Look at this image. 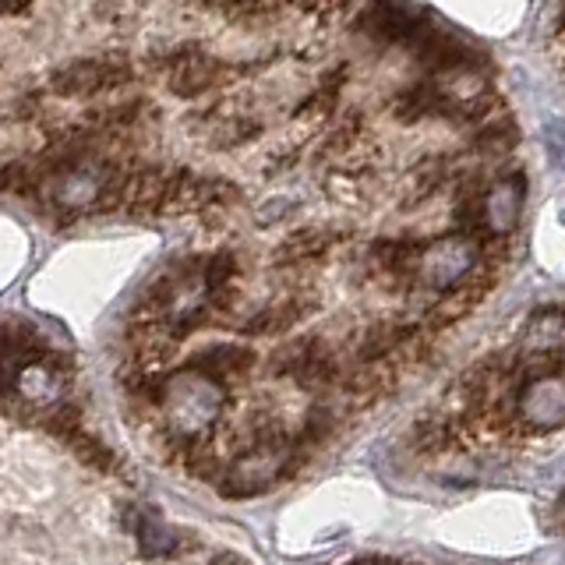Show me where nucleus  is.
Instances as JSON below:
<instances>
[{
	"instance_id": "f257e3e1",
	"label": "nucleus",
	"mask_w": 565,
	"mask_h": 565,
	"mask_svg": "<svg viewBox=\"0 0 565 565\" xmlns=\"http://www.w3.org/2000/svg\"><path fill=\"white\" fill-rule=\"evenodd\" d=\"M223 385L220 379L205 375L199 367L177 371L167 382L163 414L170 417V431L181 435H205V428H216L223 414Z\"/></svg>"
},
{
	"instance_id": "f03ea898",
	"label": "nucleus",
	"mask_w": 565,
	"mask_h": 565,
	"mask_svg": "<svg viewBox=\"0 0 565 565\" xmlns=\"http://www.w3.org/2000/svg\"><path fill=\"white\" fill-rule=\"evenodd\" d=\"M477 265H481V241L473 234H463V230H452V234L438 237L424 247L417 282L441 294V290L456 287V282L467 273H473Z\"/></svg>"
},
{
	"instance_id": "7ed1b4c3",
	"label": "nucleus",
	"mask_w": 565,
	"mask_h": 565,
	"mask_svg": "<svg viewBox=\"0 0 565 565\" xmlns=\"http://www.w3.org/2000/svg\"><path fill=\"white\" fill-rule=\"evenodd\" d=\"M131 64L120 57H88V61H71L61 71H53L50 93L64 99H93L99 93H110L131 82Z\"/></svg>"
},
{
	"instance_id": "20e7f679",
	"label": "nucleus",
	"mask_w": 565,
	"mask_h": 565,
	"mask_svg": "<svg viewBox=\"0 0 565 565\" xmlns=\"http://www.w3.org/2000/svg\"><path fill=\"white\" fill-rule=\"evenodd\" d=\"M358 32L388 46L414 50L424 35H428V25H424L420 14L414 8H406L403 0H371L358 18Z\"/></svg>"
},
{
	"instance_id": "39448f33",
	"label": "nucleus",
	"mask_w": 565,
	"mask_h": 565,
	"mask_svg": "<svg viewBox=\"0 0 565 565\" xmlns=\"http://www.w3.org/2000/svg\"><path fill=\"white\" fill-rule=\"evenodd\" d=\"M512 420L530 431H555L565 424V375L530 379L516 393V414Z\"/></svg>"
},
{
	"instance_id": "423d86ee",
	"label": "nucleus",
	"mask_w": 565,
	"mask_h": 565,
	"mask_svg": "<svg viewBox=\"0 0 565 565\" xmlns=\"http://www.w3.org/2000/svg\"><path fill=\"white\" fill-rule=\"evenodd\" d=\"M523 194H526V177L520 170L512 173H494V181L484 194V230L481 234H512L523 212ZM477 234V237H481Z\"/></svg>"
},
{
	"instance_id": "0eeeda50",
	"label": "nucleus",
	"mask_w": 565,
	"mask_h": 565,
	"mask_svg": "<svg viewBox=\"0 0 565 565\" xmlns=\"http://www.w3.org/2000/svg\"><path fill=\"white\" fill-rule=\"evenodd\" d=\"M393 117L399 124H417V120H449L456 110V99L449 96V88L438 78L420 82V85H406L393 96Z\"/></svg>"
},
{
	"instance_id": "6e6552de",
	"label": "nucleus",
	"mask_w": 565,
	"mask_h": 565,
	"mask_svg": "<svg viewBox=\"0 0 565 565\" xmlns=\"http://www.w3.org/2000/svg\"><path fill=\"white\" fill-rule=\"evenodd\" d=\"M347 234H332L329 226H305L282 237V244L273 252L276 269H308V265L322 262L335 244Z\"/></svg>"
},
{
	"instance_id": "1a4fd4ad",
	"label": "nucleus",
	"mask_w": 565,
	"mask_h": 565,
	"mask_svg": "<svg viewBox=\"0 0 565 565\" xmlns=\"http://www.w3.org/2000/svg\"><path fill=\"white\" fill-rule=\"evenodd\" d=\"M315 305H318V300L308 297V294H290V297L276 300V305L258 308L252 318H244V322H241V335H252V340L279 335V332H287L290 326H297L300 318H305Z\"/></svg>"
},
{
	"instance_id": "9d476101",
	"label": "nucleus",
	"mask_w": 565,
	"mask_h": 565,
	"mask_svg": "<svg viewBox=\"0 0 565 565\" xmlns=\"http://www.w3.org/2000/svg\"><path fill=\"white\" fill-rule=\"evenodd\" d=\"M124 523L138 541V552L146 558H173V530L159 520V512L152 505H128L124 512Z\"/></svg>"
},
{
	"instance_id": "9b49d317",
	"label": "nucleus",
	"mask_w": 565,
	"mask_h": 565,
	"mask_svg": "<svg viewBox=\"0 0 565 565\" xmlns=\"http://www.w3.org/2000/svg\"><path fill=\"white\" fill-rule=\"evenodd\" d=\"M255 350L244 347V343H223V347H209L202 350L199 358H191L188 367H199L205 375L220 379V382H230V379H241L247 371L255 367Z\"/></svg>"
},
{
	"instance_id": "f8f14e48",
	"label": "nucleus",
	"mask_w": 565,
	"mask_h": 565,
	"mask_svg": "<svg viewBox=\"0 0 565 565\" xmlns=\"http://www.w3.org/2000/svg\"><path fill=\"white\" fill-rule=\"evenodd\" d=\"M565 350V308H544L530 315L520 332V353H562Z\"/></svg>"
},
{
	"instance_id": "ddd939ff",
	"label": "nucleus",
	"mask_w": 565,
	"mask_h": 565,
	"mask_svg": "<svg viewBox=\"0 0 565 565\" xmlns=\"http://www.w3.org/2000/svg\"><path fill=\"white\" fill-rule=\"evenodd\" d=\"M262 131H265V124L255 114H223L216 124H212L209 141H212V149H241V146L258 141Z\"/></svg>"
},
{
	"instance_id": "4468645a",
	"label": "nucleus",
	"mask_w": 565,
	"mask_h": 565,
	"mask_svg": "<svg viewBox=\"0 0 565 565\" xmlns=\"http://www.w3.org/2000/svg\"><path fill=\"white\" fill-rule=\"evenodd\" d=\"M520 141V128L512 124L509 114L491 117L488 124H481L477 131H470V152L477 156H505L516 149Z\"/></svg>"
},
{
	"instance_id": "2eb2a0df",
	"label": "nucleus",
	"mask_w": 565,
	"mask_h": 565,
	"mask_svg": "<svg viewBox=\"0 0 565 565\" xmlns=\"http://www.w3.org/2000/svg\"><path fill=\"white\" fill-rule=\"evenodd\" d=\"M353 353L361 364H385L393 353H399V335L396 326L388 322H371L358 335H353Z\"/></svg>"
},
{
	"instance_id": "dca6fc26",
	"label": "nucleus",
	"mask_w": 565,
	"mask_h": 565,
	"mask_svg": "<svg viewBox=\"0 0 565 565\" xmlns=\"http://www.w3.org/2000/svg\"><path fill=\"white\" fill-rule=\"evenodd\" d=\"M332 431H335V411L329 403H311L305 411V420H300V431L294 435V441H297V449L308 456L311 449L322 446V441H329Z\"/></svg>"
},
{
	"instance_id": "f3484780",
	"label": "nucleus",
	"mask_w": 565,
	"mask_h": 565,
	"mask_svg": "<svg viewBox=\"0 0 565 565\" xmlns=\"http://www.w3.org/2000/svg\"><path fill=\"white\" fill-rule=\"evenodd\" d=\"M241 279V262L230 252H216L205 258V290L209 287H226V282Z\"/></svg>"
},
{
	"instance_id": "a211bd4d",
	"label": "nucleus",
	"mask_w": 565,
	"mask_h": 565,
	"mask_svg": "<svg viewBox=\"0 0 565 565\" xmlns=\"http://www.w3.org/2000/svg\"><path fill=\"white\" fill-rule=\"evenodd\" d=\"M544 141H547V156L552 163L565 170V120H552L544 128Z\"/></svg>"
},
{
	"instance_id": "6ab92c4d",
	"label": "nucleus",
	"mask_w": 565,
	"mask_h": 565,
	"mask_svg": "<svg viewBox=\"0 0 565 565\" xmlns=\"http://www.w3.org/2000/svg\"><path fill=\"white\" fill-rule=\"evenodd\" d=\"M29 4H32V0H4V11L8 14H22V11H29Z\"/></svg>"
},
{
	"instance_id": "aec40b11",
	"label": "nucleus",
	"mask_w": 565,
	"mask_h": 565,
	"mask_svg": "<svg viewBox=\"0 0 565 565\" xmlns=\"http://www.w3.org/2000/svg\"><path fill=\"white\" fill-rule=\"evenodd\" d=\"M205 4H209V8H220V11H223V8L230 4V0H205Z\"/></svg>"
}]
</instances>
